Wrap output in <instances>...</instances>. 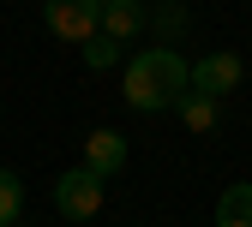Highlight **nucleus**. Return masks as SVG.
<instances>
[{"mask_svg":"<svg viewBox=\"0 0 252 227\" xmlns=\"http://www.w3.org/2000/svg\"><path fill=\"white\" fill-rule=\"evenodd\" d=\"M186 90H192V66L180 60V48L156 42V48H144V54L126 60V78H120L126 108H138V114H162V108L180 102Z\"/></svg>","mask_w":252,"mask_h":227,"instance_id":"nucleus-1","label":"nucleus"},{"mask_svg":"<svg viewBox=\"0 0 252 227\" xmlns=\"http://www.w3.org/2000/svg\"><path fill=\"white\" fill-rule=\"evenodd\" d=\"M102 191H108V179L102 174H90V168H66L54 179V209L66 215V221H90L102 209Z\"/></svg>","mask_w":252,"mask_h":227,"instance_id":"nucleus-2","label":"nucleus"},{"mask_svg":"<svg viewBox=\"0 0 252 227\" xmlns=\"http://www.w3.org/2000/svg\"><path fill=\"white\" fill-rule=\"evenodd\" d=\"M42 18L60 42H72L84 48L90 36H102V12H96V0H42Z\"/></svg>","mask_w":252,"mask_h":227,"instance_id":"nucleus-3","label":"nucleus"},{"mask_svg":"<svg viewBox=\"0 0 252 227\" xmlns=\"http://www.w3.org/2000/svg\"><path fill=\"white\" fill-rule=\"evenodd\" d=\"M240 78H246V66H240V54H204L198 66H192V90H204V96H216L222 102L228 90H240Z\"/></svg>","mask_w":252,"mask_h":227,"instance_id":"nucleus-4","label":"nucleus"},{"mask_svg":"<svg viewBox=\"0 0 252 227\" xmlns=\"http://www.w3.org/2000/svg\"><path fill=\"white\" fill-rule=\"evenodd\" d=\"M84 168L114 179L126 168V132H108V126H96V132H84Z\"/></svg>","mask_w":252,"mask_h":227,"instance_id":"nucleus-5","label":"nucleus"},{"mask_svg":"<svg viewBox=\"0 0 252 227\" xmlns=\"http://www.w3.org/2000/svg\"><path fill=\"white\" fill-rule=\"evenodd\" d=\"M96 12H102V36H114V42L144 30V6L138 0H96Z\"/></svg>","mask_w":252,"mask_h":227,"instance_id":"nucleus-6","label":"nucleus"},{"mask_svg":"<svg viewBox=\"0 0 252 227\" xmlns=\"http://www.w3.org/2000/svg\"><path fill=\"white\" fill-rule=\"evenodd\" d=\"M174 114L186 120V132H216V120H222V102H216V96H204V90H186L180 102H174Z\"/></svg>","mask_w":252,"mask_h":227,"instance_id":"nucleus-7","label":"nucleus"},{"mask_svg":"<svg viewBox=\"0 0 252 227\" xmlns=\"http://www.w3.org/2000/svg\"><path fill=\"white\" fill-rule=\"evenodd\" d=\"M18 215H24V179L0 168V227H18Z\"/></svg>","mask_w":252,"mask_h":227,"instance_id":"nucleus-8","label":"nucleus"},{"mask_svg":"<svg viewBox=\"0 0 252 227\" xmlns=\"http://www.w3.org/2000/svg\"><path fill=\"white\" fill-rule=\"evenodd\" d=\"M216 215H234V221H246V227H252V179L228 185V191H222V203H216Z\"/></svg>","mask_w":252,"mask_h":227,"instance_id":"nucleus-9","label":"nucleus"},{"mask_svg":"<svg viewBox=\"0 0 252 227\" xmlns=\"http://www.w3.org/2000/svg\"><path fill=\"white\" fill-rule=\"evenodd\" d=\"M120 48H126V42H114V36H90V42H84V60H90L96 72H108L114 60H120Z\"/></svg>","mask_w":252,"mask_h":227,"instance_id":"nucleus-10","label":"nucleus"},{"mask_svg":"<svg viewBox=\"0 0 252 227\" xmlns=\"http://www.w3.org/2000/svg\"><path fill=\"white\" fill-rule=\"evenodd\" d=\"M156 24H162V30H168V36H174V30L186 24V12H180V6H162V12H156Z\"/></svg>","mask_w":252,"mask_h":227,"instance_id":"nucleus-11","label":"nucleus"},{"mask_svg":"<svg viewBox=\"0 0 252 227\" xmlns=\"http://www.w3.org/2000/svg\"><path fill=\"white\" fill-rule=\"evenodd\" d=\"M216 227H246V221H234V215H216Z\"/></svg>","mask_w":252,"mask_h":227,"instance_id":"nucleus-12","label":"nucleus"}]
</instances>
